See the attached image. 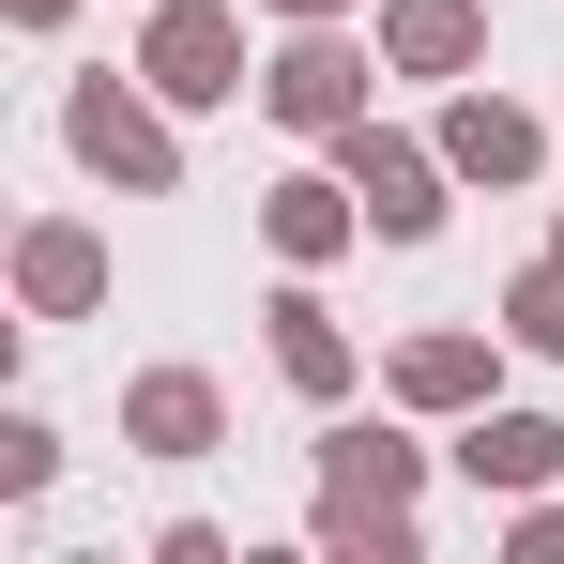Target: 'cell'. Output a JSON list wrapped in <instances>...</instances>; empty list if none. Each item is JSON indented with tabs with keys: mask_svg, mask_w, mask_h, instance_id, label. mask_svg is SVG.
Listing matches in <instances>:
<instances>
[{
	"mask_svg": "<svg viewBox=\"0 0 564 564\" xmlns=\"http://www.w3.org/2000/svg\"><path fill=\"white\" fill-rule=\"evenodd\" d=\"M275 15H290V31H305V15H351V0H275Z\"/></svg>",
	"mask_w": 564,
	"mask_h": 564,
	"instance_id": "18",
	"label": "cell"
},
{
	"mask_svg": "<svg viewBox=\"0 0 564 564\" xmlns=\"http://www.w3.org/2000/svg\"><path fill=\"white\" fill-rule=\"evenodd\" d=\"M503 336H519L534 367H564V260H534V275H503Z\"/></svg>",
	"mask_w": 564,
	"mask_h": 564,
	"instance_id": "14",
	"label": "cell"
},
{
	"mask_svg": "<svg viewBox=\"0 0 564 564\" xmlns=\"http://www.w3.org/2000/svg\"><path fill=\"white\" fill-rule=\"evenodd\" d=\"M15 305H31V321H93L107 305V245L77 214H31V229H15Z\"/></svg>",
	"mask_w": 564,
	"mask_h": 564,
	"instance_id": "12",
	"label": "cell"
},
{
	"mask_svg": "<svg viewBox=\"0 0 564 564\" xmlns=\"http://www.w3.org/2000/svg\"><path fill=\"white\" fill-rule=\"evenodd\" d=\"M62 15H77V0H15V31H62Z\"/></svg>",
	"mask_w": 564,
	"mask_h": 564,
	"instance_id": "17",
	"label": "cell"
},
{
	"mask_svg": "<svg viewBox=\"0 0 564 564\" xmlns=\"http://www.w3.org/2000/svg\"><path fill=\"white\" fill-rule=\"evenodd\" d=\"M46 473H62V427L46 412H0V503H46Z\"/></svg>",
	"mask_w": 564,
	"mask_h": 564,
	"instance_id": "15",
	"label": "cell"
},
{
	"mask_svg": "<svg viewBox=\"0 0 564 564\" xmlns=\"http://www.w3.org/2000/svg\"><path fill=\"white\" fill-rule=\"evenodd\" d=\"M138 77H153L169 107H245V93H260V77H245V15H229V0H153Z\"/></svg>",
	"mask_w": 564,
	"mask_h": 564,
	"instance_id": "2",
	"label": "cell"
},
{
	"mask_svg": "<svg viewBox=\"0 0 564 564\" xmlns=\"http://www.w3.org/2000/svg\"><path fill=\"white\" fill-rule=\"evenodd\" d=\"M260 107H275L290 138H351V122H367V46H351L336 15H305L275 62H260Z\"/></svg>",
	"mask_w": 564,
	"mask_h": 564,
	"instance_id": "3",
	"label": "cell"
},
{
	"mask_svg": "<svg viewBox=\"0 0 564 564\" xmlns=\"http://www.w3.org/2000/svg\"><path fill=\"white\" fill-rule=\"evenodd\" d=\"M351 229H367V198H351V169H290V184H260V245H275L290 275L351 260Z\"/></svg>",
	"mask_w": 564,
	"mask_h": 564,
	"instance_id": "8",
	"label": "cell"
},
{
	"mask_svg": "<svg viewBox=\"0 0 564 564\" xmlns=\"http://www.w3.org/2000/svg\"><path fill=\"white\" fill-rule=\"evenodd\" d=\"M443 458H458L488 503H534V488L564 473V427H550V412H503V397H488V412H458V443H443Z\"/></svg>",
	"mask_w": 564,
	"mask_h": 564,
	"instance_id": "11",
	"label": "cell"
},
{
	"mask_svg": "<svg viewBox=\"0 0 564 564\" xmlns=\"http://www.w3.org/2000/svg\"><path fill=\"white\" fill-rule=\"evenodd\" d=\"M122 443H138V458H214V443H229L214 367H138L122 381Z\"/></svg>",
	"mask_w": 564,
	"mask_h": 564,
	"instance_id": "9",
	"label": "cell"
},
{
	"mask_svg": "<svg viewBox=\"0 0 564 564\" xmlns=\"http://www.w3.org/2000/svg\"><path fill=\"white\" fill-rule=\"evenodd\" d=\"M503 351H519L503 321H488V336H473V321H427V336H397L381 397H397V412H427V427H458V412H488V397H503Z\"/></svg>",
	"mask_w": 564,
	"mask_h": 564,
	"instance_id": "6",
	"label": "cell"
},
{
	"mask_svg": "<svg viewBox=\"0 0 564 564\" xmlns=\"http://www.w3.org/2000/svg\"><path fill=\"white\" fill-rule=\"evenodd\" d=\"M443 169H458V184H534V169H550V122H534V107H503V93H473L458 77V107H443Z\"/></svg>",
	"mask_w": 564,
	"mask_h": 564,
	"instance_id": "7",
	"label": "cell"
},
{
	"mask_svg": "<svg viewBox=\"0 0 564 564\" xmlns=\"http://www.w3.org/2000/svg\"><path fill=\"white\" fill-rule=\"evenodd\" d=\"M62 153H77L93 184H122V198L184 184V138H169V93H153V77H77V93H62Z\"/></svg>",
	"mask_w": 564,
	"mask_h": 564,
	"instance_id": "1",
	"label": "cell"
},
{
	"mask_svg": "<svg viewBox=\"0 0 564 564\" xmlns=\"http://www.w3.org/2000/svg\"><path fill=\"white\" fill-rule=\"evenodd\" d=\"M260 321H275V381H290V397H305V412H336V397L367 381V351H351V321H336V305H321V290H305V275H290L275 305H260Z\"/></svg>",
	"mask_w": 564,
	"mask_h": 564,
	"instance_id": "10",
	"label": "cell"
},
{
	"mask_svg": "<svg viewBox=\"0 0 564 564\" xmlns=\"http://www.w3.org/2000/svg\"><path fill=\"white\" fill-rule=\"evenodd\" d=\"M503 550H519V564H564V488H534V503L503 519Z\"/></svg>",
	"mask_w": 564,
	"mask_h": 564,
	"instance_id": "16",
	"label": "cell"
},
{
	"mask_svg": "<svg viewBox=\"0 0 564 564\" xmlns=\"http://www.w3.org/2000/svg\"><path fill=\"white\" fill-rule=\"evenodd\" d=\"M381 77H488V0H381Z\"/></svg>",
	"mask_w": 564,
	"mask_h": 564,
	"instance_id": "13",
	"label": "cell"
},
{
	"mask_svg": "<svg viewBox=\"0 0 564 564\" xmlns=\"http://www.w3.org/2000/svg\"><path fill=\"white\" fill-rule=\"evenodd\" d=\"M550 260H564V229H550Z\"/></svg>",
	"mask_w": 564,
	"mask_h": 564,
	"instance_id": "19",
	"label": "cell"
},
{
	"mask_svg": "<svg viewBox=\"0 0 564 564\" xmlns=\"http://www.w3.org/2000/svg\"><path fill=\"white\" fill-rule=\"evenodd\" d=\"M336 169H351V198H367L381 245H427V229H443V184H458V169H443V138H397V122H351V138H336Z\"/></svg>",
	"mask_w": 564,
	"mask_h": 564,
	"instance_id": "4",
	"label": "cell"
},
{
	"mask_svg": "<svg viewBox=\"0 0 564 564\" xmlns=\"http://www.w3.org/2000/svg\"><path fill=\"white\" fill-rule=\"evenodd\" d=\"M427 488V443H397V427H321V503H305V534L336 550V534H367Z\"/></svg>",
	"mask_w": 564,
	"mask_h": 564,
	"instance_id": "5",
	"label": "cell"
}]
</instances>
